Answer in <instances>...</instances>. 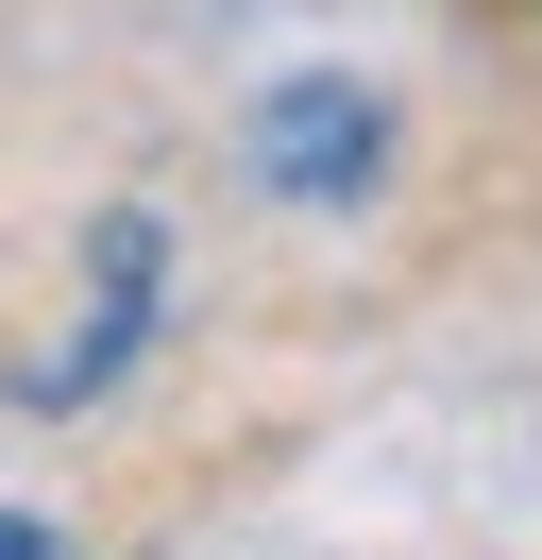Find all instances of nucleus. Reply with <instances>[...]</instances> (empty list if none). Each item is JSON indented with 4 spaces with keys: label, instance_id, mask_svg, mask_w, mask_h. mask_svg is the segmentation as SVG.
Returning a JSON list of instances; mask_svg holds the SVG:
<instances>
[{
    "label": "nucleus",
    "instance_id": "f03ea898",
    "mask_svg": "<svg viewBox=\"0 0 542 560\" xmlns=\"http://www.w3.org/2000/svg\"><path fill=\"white\" fill-rule=\"evenodd\" d=\"M0 560H68V544H51V526H34V510H0Z\"/></svg>",
    "mask_w": 542,
    "mask_h": 560
},
{
    "label": "nucleus",
    "instance_id": "f257e3e1",
    "mask_svg": "<svg viewBox=\"0 0 542 560\" xmlns=\"http://www.w3.org/2000/svg\"><path fill=\"white\" fill-rule=\"evenodd\" d=\"M255 153H271V187H356L373 171V103L356 85H288V103L255 119Z\"/></svg>",
    "mask_w": 542,
    "mask_h": 560
}]
</instances>
